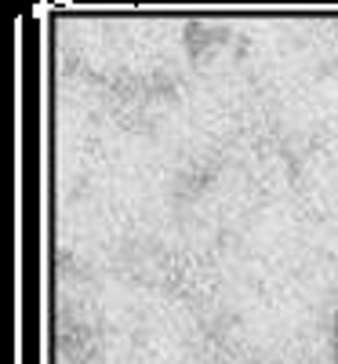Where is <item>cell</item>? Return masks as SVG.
<instances>
[{"instance_id":"cell-1","label":"cell","mask_w":338,"mask_h":364,"mask_svg":"<svg viewBox=\"0 0 338 364\" xmlns=\"http://www.w3.org/2000/svg\"><path fill=\"white\" fill-rule=\"evenodd\" d=\"M331 343H334V360H338V310H334V328H331Z\"/></svg>"}]
</instances>
